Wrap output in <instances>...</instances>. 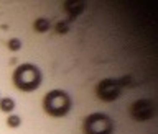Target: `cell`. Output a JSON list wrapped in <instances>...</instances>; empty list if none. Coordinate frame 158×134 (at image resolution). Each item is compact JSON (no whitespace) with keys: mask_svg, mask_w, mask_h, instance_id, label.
Segmentation results:
<instances>
[{"mask_svg":"<svg viewBox=\"0 0 158 134\" xmlns=\"http://www.w3.org/2000/svg\"><path fill=\"white\" fill-rule=\"evenodd\" d=\"M41 71L33 66V64H22L15 69L13 72V83L23 92H31L36 90L41 83Z\"/></svg>","mask_w":158,"mask_h":134,"instance_id":"1","label":"cell"},{"mask_svg":"<svg viewBox=\"0 0 158 134\" xmlns=\"http://www.w3.org/2000/svg\"><path fill=\"white\" fill-rule=\"evenodd\" d=\"M71 97L63 90H51L43 100V108L49 116H66L71 111Z\"/></svg>","mask_w":158,"mask_h":134,"instance_id":"2","label":"cell"},{"mask_svg":"<svg viewBox=\"0 0 158 134\" xmlns=\"http://www.w3.org/2000/svg\"><path fill=\"white\" fill-rule=\"evenodd\" d=\"M82 131L84 134H112L114 123L104 113H92L84 120Z\"/></svg>","mask_w":158,"mask_h":134,"instance_id":"3","label":"cell"},{"mask_svg":"<svg viewBox=\"0 0 158 134\" xmlns=\"http://www.w3.org/2000/svg\"><path fill=\"white\" fill-rule=\"evenodd\" d=\"M120 92H122V87L118 85L117 80L114 78H104L97 83L96 87V95L99 100L102 101H114L120 97Z\"/></svg>","mask_w":158,"mask_h":134,"instance_id":"4","label":"cell"},{"mask_svg":"<svg viewBox=\"0 0 158 134\" xmlns=\"http://www.w3.org/2000/svg\"><path fill=\"white\" fill-rule=\"evenodd\" d=\"M130 116L135 121H138V123L152 120V116H153V105H152V101L150 100H145V98L137 100L130 106Z\"/></svg>","mask_w":158,"mask_h":134,"instance_id":"5","label":"cell"},{"mask_svg":"<svg viewBox=\"0 0 158 134\" xmlns=\"http://www.w3.org/2000/svg\"><path fill=\"white\" fill-rule=\"evenodd\" d=\"M64 8H66V12L71 15V20H74L77 15L82 13L84 3H82V2H68L66 5H64Z\"/></svg>","mask_w":158,"mask_h":134,"instance_id":"6","label":"cell"},{"mask_svg":"<svg viewBox=\"0 0 158 134\" xmlns=\"http://www.w3.org/2000/svg\"><path fill=\"white\" fill-rule=\"evenodd\" d=\"M35 29H36L38 33H46L48 29H49V20L46 18H38V20H35Z\"/></svg>","mask_w":158,"mask_h":134,"instance_id":"7","label":"cell"},{"mask_svg":"<svg viewBox=\"0 0 158 134\" xmlns=\"http://www.w3.org/2000/svg\"><path fill=\"white\" fill-rule=\"evenodd\" d=\"M15 108V101L12 98H2V101H0V110L5 111V113H10Z\"/></svg>","mask_w":158,"mask_h":134,"instance_id":"8","label":"cell"},{"mask_svg":"<svg viewBox=\"0 0 158 134\" xmlns=\"http://www.w3.org/2000/svg\"><path fill=\"white\" fill-rule=\"evenodd\" d=\"M54 29H56L59 34H64V33L69 31V25H68V21H59L56 26H54Z\"/></svg>","mask_w":158,"mask_h":134,"instance_id":"9","label":"cell"},{"mask_svg":"<svg viewBox=\"0 0 158 134\" xmlns=\"http://www.w3.org/2000/svg\"><path fill=\"white\" fill-rule=\"evenodd\" d=\"M20 123H22V121H20L18 116H8V120H7V124L10 128H18Z\"/></svg>","mask_w":158,"mask_h":134,"instance_id":"10","label":"cell"},{"mask_svg":"<svg viewBox=\"0 0 158 134\" xmlns=\"http://www.w3.org/2000/svg\"><path fill=\"white\" fill-rule=\"evenodd\" d=\"M20 46H22V43H20V39H12V41L8 43V48L12 49V51H18Z\"/></svg>","mask_w":158,"mask_h":134,"instance_id":"11","label":"cell"}]
</instances>
